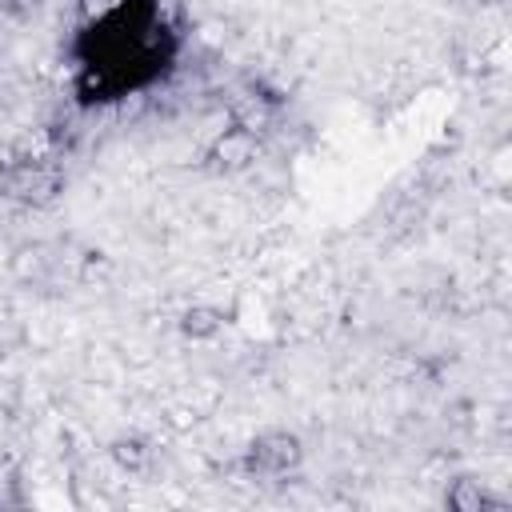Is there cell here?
<instances>
[{"label": "cell", "mask_w": 512, "mask_h": 512, "mask_svg": "<svg viewBox=\"0 0 512 512\" xmlns=\"http://www.w3.org/2000/svg\"><path fill=\"white\" fill-rule=\"evenodd\" d=\"M176 60V32L160 0H112L76 36V92L112 104L160 84Z\"/></svg>", "instance_id": "6da1fadb"}]
</instances>
